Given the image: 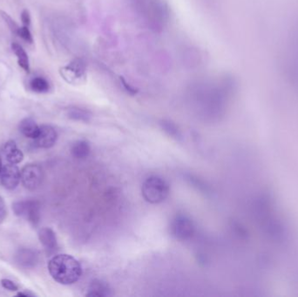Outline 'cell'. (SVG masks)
Here are the masks:
<instances>
[{"label":"cell","instance_id":"16","mask_svg":"<svg viewBox=\"0 0 298 297\" xmlns=\"http://www.w3.org/2000/svg\"><path fill=\"white\" fill-rule=\"evenodd\" d=\"M91 153V145L86 140H78L71 147V154L78 160H83L88 157Z\"/></svg>","mask_w":298,"mask_h":297},{"label":"cell","instance_id":"9","mask_svg":"<svg viewBox=\"0 0 298 297\" xmlns=\"http://www.w3.org/2000/svg\"><path fill=\"white\" fill-rule=\"evenodd\" d=\"M57 139L56 130L49 125H43L40 127L37 138L34 139V144L39 148H51L56 144Z\"/></svg>","mask_w":298,"mask_h":297},{"label":"cell","instance_id":"6","mask_svg":"<svg viewBox=\"0 0 298 297\" xmlns=\"http://www.w3.org/2000/svg\"><path fill=\"white\" fill-rule=\"evenodd\" d=\"M60 73L67 83L78 85L86 79V63L80 59H75L66 67H61Z\"/></svg>","mask_w":298,"mask_h":297},{"label":"cell","instance_id":"24","mask_svg":"<svg viewBox=\"0 0 298 297\" xmlns=\"http://www.w3.org/2000/svg\"><path fill=\"white\" fill-rule=\"evenodd\" d=\"M7 205H6L3 198L0 196V224L3 223L4 221L7 218Z\"/></svg>","mask_w":298,"mask_h":297},{"label":"cell","instance_id":"22","mask_svg":"<svg viewBox=\"0 0 298 297\" xmlns=\"http://www.w3.org/2000/svg\"><path fill=\"white\" fill-rule=\"evenodd\" d=\"M18 36L23 38L25 41L28 42L30 44L33 43V38H32V33L29 30L28 26H23L22 27H20Z\"/></svg>","mask_w":298,"mask_h":297},{"label":"cell","instance_id":"13","mask_svg":"<svg viewBox=\"0 0 298 297\" xmlns=\"http://www.w3.org/2000/svg\"><path fill=\"white\" fill-rule=\"evenodd\" d=\"M19 129L23 135L26 136L29 139H36L39 133L40 127H38L35 120L32 118H25L20 121L19 125Z\"/></svg>","mask_w":298,"mask_h":297},{"label":"cell","instance_id":"8","mask_svg":"<svg viewBox=\"0 0 298 297\" xmlns=\"http://www.w3.org/2000/svg\"><path fill=\"white\" fill-rule=\"evenodd\" d=\"M21 180L20 170L16 164L7 163L3 166L0 173V182L5 188L8 190L15 189Z\"/></svg>","mask_w":298,"mask_h":297},{"label":"cell","instance_id":"1","mask_svg":"<svg viewBox=\"0 0 298 297\" xmlns=\"http://www.w3.org/2000/svg\"><path fill=\"white\" fill-rule=\"evenodd\" d=\"M133 8L153 32H162L169 19L168 6L163 0H131Z\"/></svg>","mask_w":298,"mask_h":297},{"label":"cell","instance_id":"18","mask_svg":"<svg viewBox=\"0 0 298 297\" xmlns=\"http://www.w3.org/2000/svg\"><path fill=\"white\" fill-rule=\"evenodd\" d=\"M67 114V117L71 120L82 121V122H88L92 117L89 111L86 110L84 108H77V107L68 108Z\"/></svg>","mask_w":298,"mask_h":297},{"label":"cell","instance_id":"15","mask_svg":"<svg viewBox=\"0 0 298 297\" xmlns=\"http://www.w3.org/2000/svg\"><path fill=\"white\" fill-rule=\"evenodd\" d=\"M182 60L186 67L188 68H194L198 67L202 60L200 52L198 49L193 47H188L185 49L182 54Z\"/></svg>","mask_w":298,"mask_h":297},{"label":"cell","instance_id":"25","mask_svg":"<svg viewBox=\"0 0 298 297\" xmlns=\"http://www.w3.org/2000/svg\"><path fill=\"white\" fill-rule=\"evenodd\" d=\"M21 21L23 23V26H28L31 25V15L29 13L28 10L25 9L21 13Z\"/></svg>","mask_w":298,"mask_h":297},{"label":"cell","instance_id":"17","mask_svg":"<svg viewBox=\"0 0 298 297\" xmlns=\"http://www.w3.org/2000/svg\"><path fill=\"white\" fill-rule=\"evenodd\" d=\"M12 50L17 57L19 67H21L26 73H30V61L25 49L20 44L14 42L12 44Z\"/></svg>","mask_w":298,"mask_h":297},{"label":"cell","instance_id":"14","mask_svg":"<svg viewBox=\"0 0 298 297\" xmlns=\"http://www.w3.org/2000/svg\"><path fill=\"white\" fill-rule=\"evenodd\" d=\"M17 263L25 268H32L38 263V255L31 250H19L16 255Z\"/></svg>","mask_w":298,"mask_h":297},{"label":"cell","instance_id":"26","mask_svg":"<svg viewBox=\"0 0 298 297\" xmlns=\"http://www.w3.org/2000/svg\"><path fill=\"white\" fill-rule=\"evenodd\" d=\"M121 84H122V85H123V87L125 88V90H126V91H127V92H128L129 94L133 95L136 93V89H134L133 88V86H131V85H129V84H128V83H127V81H126V80L123 79V78H121Z\"/></svg>","mask_w":298,"mask_h":297},{"label":"cell","instance_id":"5","mask_svg":"<svg viewBox=\"0 0 298 297\" xmlns=\"http://www.w3.org/2000/svg\"><path fill=\"white\" fill-rule=\"evenodd\" d=\"M194 225L192 220L183 215H178L170 224V233L178 240H189L194 234Z\"/></svg>","mask_w":298,"mask_h":297},{"label":"cell","instance_id":"21","mask_svg":"<svg viewBox=\"0 0 298 297\" xmlns=\"http://www.w3.org/2000/svg\"><path fill=\"white\" fill-rule=\"evenodd\" d=\"M0 16L3 19L4 21L6 22V24H7L8 28L10 29V31L12 32V33L18 36V33H19L20 27H19V25L15 22V20H14L12 17L10 16L8 13L4 12V11H0Z\"/></svg>","mask_w":298,"mask_h":297},{"label":"cell","instance_id":"27","mask_svg":"<svg viewBox=\"0 0 298 297\" xmlns=\"http://www.w3.org/2000/svg\"><path fill=\"white\" fill-rule=\"evenodd\" d=\"M33 294H30V293H26V292H19L17 294V296H20V297H29V296H32Z\"/></svg>","mask_w":298,"mask_h":297},{"label":"cell","instance_id":"20","mask_svg":"<svg viewBox=\"0 0 298 297\" xmlns=\"http://www.w3.org/2000/svg\"><path fill=\"white\" fill-rule=\"evenodd\" d=\"M162 128L168 135L171 136L172 138L180 139L181 137V132L178 129L177 126L175 123L169 120H162L161 123Z\"/></svg>","mask_w":298,"mask_h":297},{"label":"cell","instance_id":"7","mask_svg":"<svg viewBox=\"0 0 298 297\" xmlns=\"http://www.w3.org/2000/svg\"><path fill=\"white\" fill-rule=\"evenodd\" d=\"M21 181L26 189L33 191L38 188L42 182L43 173L39 166L36 164H27L20 171Z\"/></svg>","mask_w":298,"mask_h":297},{"label":"cell","instance_id":"19","mask_svg":"<svg viewBox=\"0 0 298 297\" xmlns=\"http://www.w3.org/2000/svg\"><path fill=\"white\" fill-rule=\"evenodd\" d=\"M29 86L36 93H46L50 90V84L43 77H35L31 79Z\"/></svg>","mask_w":298,"mask_h":297},{"label":"cell","instance_id":"10","mask_svg":"<svg viewBox=\"0 0 298 297\" xmlns=\"http://www.w3.org/2000/svg\"><path fill=\"white\" fill-rule=\"evenodd\" d=\"M2 152L6 156L7 162L12 164H19L24 160V154L17 147L16 143L13 140H8L7 143H5Z\"/></svg>","mask_w":298,"mask_h":297},{"label":"cell","instance_id":"11","mask_svg":"<svg viewBox=\"0 0 298 297\" xmlns=\"http://www.w3.org/2000/svg\"><path fill=\"white\" fill-rule=\"evenodd\" d=\"M86 295L98 297L109 296L112 295V289L106 281L95 279L89 285Z\"/></svg>","mask_w":298,"mask_h":297},{"label":"cell","instance_id":"3","mask_svg":"<svg viewBox=\"0 0 298 297\" xmlns=\"http://www.w3.org/2000/svg\"><path fill=\"white\" fill-rule=\"evenodd\" d=\"M144 200L151 204H159L166 201L170 193V187L163 178L152 175L144 180L141 187Z\"/></svg>","mask_w":298,"mask_h":297},{"label":"cell","instance_id":"12","mask_svg":"<svg viewBox=\"0 0 298 297\" xmlns=\"http://www.w3.org/2000/svg\"><path fill=\"white\" fill-rule=\"evenodd\" d=\"M38 240L40 243L50 251H54L58 249V240L56 234L50 228H42L38 233Z\"/></svg>","mask_w":298,"mask_h":297},{"label":"cell","instance_id":"28","mask_svg":"<svg viewBox=\"0 0 298 297\" xmlns=\"http://www.w3.org/2000/svg\"><path fill=\"white\" fill-rule=\"evenodd\" d=\"M2 168H3V165H2V159H1V156H0V173H1Z\"/></svg>","mask_w":298,"mask_h":297},{"label":"cell","instance_id":"23","mask_svg":"<svg viewBox=\"0 0 298 297\" xmlns=\"http://www.w3.org/2000/svg\"><path fill=\"white\" fill-rule=\"evenodd\" d=\"M0 283L2 285V287L4 288H6L7 290L12 291V292H15L18 291L19 287L17 286L15 282H13V281H11L9 279H2Z\"/></svg>","mask_w":298,"mask_h":297},{"label":"cell","instance_id":"4","mask_svg":"<svg viewBox=\"0 0 298 297\" xmlns=\"http://www.w3.org/2000/svg\"><path fill=\"white\" fill-rule=\"evenodd\" d=\"M14 214L26 219L32 226H37L40 220V204L37 201H19L13 204Z\"/></svg>","mask_w":298,"mask_h":297},{"label":"cell","instance_id":"2","mask_svg":"<svg viewBox=\"0 0 298 297\" xmlns=\"http://www.w3.org/2000/svg\"><path fill=\"white\" fill-rule=\"evenodd\" d=\"M48 271L54 281L62 285H72L82 275L80 263L70 255H56L48 263Z\"/></svg>","mask_w":298,"mask_h":297}]
</instances>
